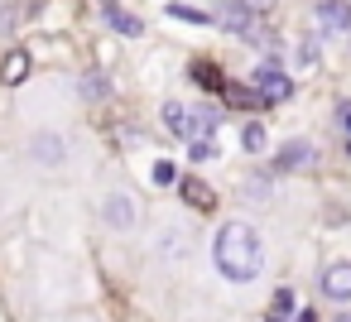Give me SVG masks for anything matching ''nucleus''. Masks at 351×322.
I'll use <instances>...</instances> for the list:
<instances>
[{"instance_id": "2", "label": "nucleus", "mask_w": 351, "mask_h": 322, "mask_svg": "<svg viewBox=\"0 0 351 322\" xmlns=\"http://www.w3.org/2000/svg\"><path fill=\"white\" fill-rule=\"evenodd\" d=\"M101 226L111 236H130L140 221H145V207H140V193L135 188H106L101 193V207H97Z\"/></svg>"}, {"instance_id": "4", "label": "nucleus", "mask_w": 351, "mask_h": 322, "mask_svg": "<svg viewBox=\"0 0 351 322\" xmlns=\"http://www.w3.org/2000/svg\"><path fill=\"white\" fill-rule=\"evenodd\" d=\"M313 25L327 39H351V5L346 0H313Z\"/></svg>"}, {"instance_id": "10", "label": "nucleus", "mask_w": 351, "mask_h": 322, "mask_svg": "<svg viewBox=\"0 0 351 322\" xmlns=\"http://www.w3.org/2000/svg\"><path fill=\"white\" fill-rule=\"evenodd\" d=\"M164 15H169V20H178V25H197V29H212V25H217V15H212V10L188 5V0H169Z\"/></svg>"}, {"instance_id": "20", "label": "nucleus", "mask_w": 351, "mask_h": 322, "mask_svg": "<svg viewBox=\"0 0 351 322\" xmlns=\"http://www.w3.org/2000/svg\"><path fill=\"white\" fill-rule=\"evenodd\" d=\"M341 130H346V145H351V106H341Z\"/></svg>"}, {"instance_id": "7", "label": "nucleus", "mask_w": 351, "mask_h": 322, "mask_svg": "<svg viewBox=\"0 0 351 322\" xmlns=\"http://www.w3.org/2000/svg\"><path fill=\"white\" fill-rule=\"evenodd\" d=\"M29 159L44 164V169H63V164H68V145H63V135H58V130H34V140H29Z\"/></svg>"}, {"instance_id": "16", "label": "nucleus", "mask_w": 351, "mask_h": 322, "mask_svg": "<svg viewBox=\"0 0 351 322\" xmlns=\"http://www.w3.org/2000/svg\"><path fill=\"white\" fill-rule=\"evenodd\" d=\"M231 5H236V10H245V15H255V20H269L279 0H231Z\"/></svg>"}, {"instance_id": "5", "label": "nucleus", "mask_w": 351, "mask_h": 322, "mask_svg": "<svg viewBox=\"0 0 351 322\" xmlns=\"http://www.w3.org/2000/svg\"><path fill=\"white\" fill-rule=\"evenodd\" d=\"M250 82H255V92H260L265 101H289V97H293V82H289V73L279 68V58H265V63L250 73Z\"/></svg>"}, {"instance_id": "17", "label": "nucleus", "mask_w": 351, "mask_h": 322, "mask_svg": "<svg viewBox=\"0 0 351 322\" xmlns=\"http://www.w3.org/2000/svg\"><path fill=\"white\" fill-rule=\"evenodd\" d=\"M25 73H29V58H25V53H10V63H5V82H25Z\"/></svg>"}, {"instance_id": "14", "label": "nucleus", "mask_w": 351, "mask_h": 322, "mask_svg": "<svg viewBox=\"0 0 351 322\" xmlns=\"http://www.w3.org/2000/svg\"><path fill=\"white\" fill-rule=\"evenodd\" d=\"M77 92H82L87 101H106V97H111V82H106L101 73H87V77L77 82Z\"/></svg>"}, {"instance_id": "15", "label": "nucleus", "mask_w": 351, "mask_h": 322, "mask_svg": "<svg viewBox=\"0 0 351 322\" xmlns=\"http://www.w3.org/2000/svg\"><path fill=\"white\" fill-rule=\"evenodd\" d=\"M149 183H154V188H173V183H178V164H173V159H154V164H149Z\"/></svg>"}, {"instance_id": "1", "label": "nucleus", "mask_w": 351, "mask_h": 322, "mask_svg": "<svg viewBox=\"0 0 351 322\" xmlns=\"http://www.w3.org/2000/svg\"><path fill=\"white\" fill-rule=\"evenodd\" d=\"M212 269L236 288H245V284H255L265 274V236L255 231V221L226 216L212 231Z\"/></svg>"}, {"instance_id": "9", "label": "nucleus", "mask_w": 351, "mask_h": 322, "mask_svg": "<svg viewBox=\"0 0 351 322\" xmlns=\"http://www.w3.org/2000/svg\"><path fill=\"white\" fill-rule=\"evenodd\" d=\"M159 121H164V130H169L173 140H193V111H188L183 101H164V106H159Z\"/></svg>"}, {"instance_id": "18", "label": "nucleus", "mask_w": 351, "mask_h": 322, "mask_svg": "<svg viewBox=\"0 0 351 322\" xmlns=\"http://www.w3.org/2000/svg\"><path fill=\"white\" fill-rule=\"evenodd\" d=\"M188 154H193V164H197V159H212L217 149H212V140H188Z\"/></svg>"}, {"instance_id": "8", "label": "nucleus", "mask_w": 351, "mask_h": 322, "mask_svg": "<svg viewBox=\"0 0 351 322\" xmlns=\"http://www.w3.org/2000/svg\"><path fill=\"white\" fill-rule=\"evenodd\" d=\"M313 164H317V149H313V145H303V140H293V145L274 149V169H279V173H298V169H313Z\"/></svg>"}, {"instance_id": "19", "label": "nucleus", "mask_w": 351, "mask_h": 322, "mask_svg": "<svg viewBox=\"0 0 351 322\" xmlns=\"http://www.w3.org/2000/svg\"><path fill=\"white\" fill-rule=\"evenodd\" d=\"M183 193H188V197H193V202H212V193H207V188H202V183H183Z\"/></svg>"}, {"instance_id": "3", "label": "nucleus", "mask_w": 351, "mask_h": 322, "mask_svg": "<svg viewBox=\"0 0 351 322\" xmlns=\"http://www.w3.org/2000/svg\"><path fill=\"white\" fill-rule=\"evenodd\" d=\"M317 298L332 303V308H351V255L327 260L317 269Z\"/></svg>"}, {"instance_id": "11", "label": "nucleus", "mask_w": 351, "mask_h": 322, "mask_svg": "<svg viewBox=\"0 0 351 322\" xmlns=\"http://www.w3.org/2000/svg\"><path fill=\"white\" fill-rule=\"evenodd\" d=\"M241 145H245V154H265V149H269L265 121H245V125H241Z\"/></svg>"}, {"instance_id": "12", "label": "nucleus", "mask_w": 351, "mask_h": 322, "mask_svg": "<svg viewBox=\"0 0 351 322\" xmlns=\"http://www.w3.org/2000/svg\"><path fill=\"white\" fill-rule=\"evenodd\" d=\"M106 25H111L116 34H125V39H140V34H145V25H140V20H135L130 10H116V5L106 10Z\"/></svg>"}, {"instance_id": "21", "label": "nucleus", "mask_w": 351, "mask_h": 322, "mask_svg": "<svg viewBox=\"0 0 351 322\" xmlns=\"http://www.w3.org/2000/svg\"><path fill=\"white\" fill-rule=\"evenodd\" d=\"M327 322H351V308H337V312H332Z\"/></svg>"}, {"instance_id": "13", "label": "nucleus", "mask_w": 351, "mask_h": 322, "mask_svg": "<svg viewBox=\"0 0 351 322\" xmlns=\"http://www.w3.org/2000/svg\"><path fill=\"white\" fill-rule=\"evenodd\" d=\"M293 63H298V68H317V63H322V39H313V34H308V39H298Z\"/></svg>"}, {"instance_id": "6", "label": "nucleus", "mask_w": 351, "mask_h": 322, "mask_svg": "<svg viewBox=\"0 0 351 322\" xmlns=\"http://www.w3.org/2000/svg\"><path fill=\"white\" fill-rule=\"evenodd\" d=\"M188 245H193V231H188V221H164L159 231H154V260H183L188 255Z\"/></svg>"}]
</instances>
